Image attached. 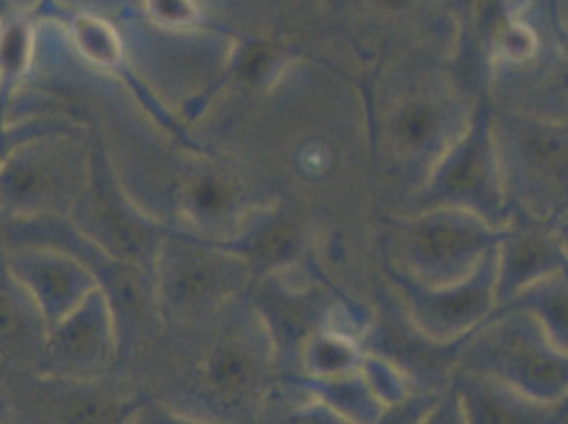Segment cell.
<instances>
[{
  "label": "cell",
  "mask_w": 568,
  "mask_h": 424,
  "mask_svg": "<svg viewBox=\"0 0 568 424\" xmlns=\"http://www.w3.org/2000/svg\"><path fill=\"white\" fill-rule=\"evenodd\" d=\"M463 238L457 231L437 229L425 238V248L430 255H448L463 245Z\"/></svg>",
  "instance_id": "cell-1"
},
{
  "label": "cell",
  "mask_w": 568,
  "mask_h": 424,
  "mask_svg": "<svg viewBox=\"0 0 568 424\" xmlns=\"http://www.w3.org/2000/svg\"><path fill=\"white\" fill-rule=\"evenodd\" d=\"M478 299L474 294H463L456 299L450 300L446 304V312L448 315H463L471 312L477 306Z\"/></svg>",
  "instance_id": "cell-2"
}]
</instances>
